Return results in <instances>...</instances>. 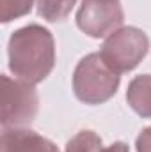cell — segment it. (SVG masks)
Returning a JSON list of instances; mask_svg holds the SVG:
<instances>
[{"mask_svg":"<svg viewBox=\"0 0 151 152\" xmlns=\"http://www.w3.org/2000/svg\"><path fill=\"white\" fill-rule=\"evenodd\" d=\"M9 71L30 85L41 83L53 71L55 41L48 28L38 23L14 30L7 42Z\"/></svg>","mask_w":151,"mask_h":152,"instance_id":"obj_1","label":"cell"},{"mask_svg":"<svg viewBox=\"0 0 151 152\" xmlns=\"http://www.w3.org/2000/svg\"><path fill=\"white\" fill-rule=\"evenodd\" d=\"M121 76L112 71L101 53H89L76 64L73 71V92L84 104H103L112 99L119 88Z\"/></svg>","mask_w":151,"mask_h":152,"instance_id":"obj_2","label":"cell"},{"mask_svg":"<svg viewBox=\"0 0 151 152\" xmlns=\"http://www.w3.org/2000/svg\"><path fill=\"white\" fill-rule=\"evenodd\" d=\"M150 39L137 27H121L101 44V57L107 66L117 75L133 71L148 55Z\"/></svg>","mask_w":151,"mask_h":152,"instance_id":"obj_3","label":"cell"},{"mask_svg":"<svg viewBox=\"0 0 151 152\" xmlns=\"http://www.w3.org/2000/svg\"><path fill=\"white\" fill-rule=\"evenodd\" d=\"M39 96L34 85L2 76V129L27 127L38 115Z\"/></svg>","mask_w":151,"mask_h":152,"instance_id":"obj_4","label":"cell"},{"mask_svg":"<svg viewBox=\"0 0 151 152\" xmlns=\"http://www.w3.org/2000/svg\"><path fill=\"white\" fill-rule=\"evenodd\" d=\"M124 23L121 0H82L76 11L78 28L93 39L109 37Z\"/></svg>","mask_w":151,"mask_h":152,"instance_id":"obj_5","label":"cell"},{"mask_svg":"<svg viewBox=\"0 0 151 152\" xmlns=\"http://www.w3.org/2000/svg\"><path fill=\"white\" fill-rule=\"evenodd\" d=\"M0 152H59L57 145L32 129L11 127L2 129Z\"/></svg>","mask_w":151,"mask_h":152,"instance_id":"obj_6","label":"cell"},{"mask_svg":"<svg viewBox=\"0 0 151 152\" xmlns=\"http://www.w3.org/2000/svg\"><path fill=\"white\" fill-rule=\"evenodd\" d=\"M126 101L137 115L151 118V75H139L128 83Z\"/></svg>","mask_w":151,"mask_h":152,"instance_id":"obj_7","label":"cell"},{"mask_svg":"<svg viewBox=\"0 0 151 152\" xmlns=\"http://www.w3.org/2000/svg\"><path fill=\"white\" fill-rule=\"evenodd\" d=\"M75 4L76 0H36L38 14L50 23L66 20L71 9L75 7Z\"/></svg>","mask_w":151,"mask_h":152,"instance_id":"obj_8","label":"cell"},{"mask_svg":"<svg viewBox=\"0 0 151 152\" xmlns=\"http://www.w3.org/2000/svg\"><path fill=\"white\" fill-rule=\"evenodd\" d=\"M101 151H103L101 138L91 129L78 131L66 143V149H64V152H101Z\"/></svg>","mask_w":151,"mask_h":152,"instance_id":"obj_9","label":"cell"},{"mask_svg":"<svg viewBox=\"0 0 151 152\" xmlns=\"http://www.w3.org/2000/svg\"><path fill=\"white\" fill-rule=\"evenodd\" d=\"M34 0H0V21L9 23L32 11Z\"/></svg>","mask_w":151,"mask_h":152,"instance_id":"obj_10","label":"cell"},{"mask_svg":"<svg viewBox=\"0 0 151 152\" xmlns=\"http://www.w3.org/2000/svg\"><path fill=\"white\" fill-rule=\"evenodd\" d=\"M135 149L137 152H151V126L150 127H144L137 140H135Z\"/></svg>","mask_w":151,"mask_h":152,"instance_id":"obj_11","label":"cell"},{"mask_svg":"<svg viewBox=\"0 0 151 152\" xmlns=\"http://www.w3.org/2000/svg\"><path fill=\"white\" fill-rule=\"evenodd\" d=\"M101 152H130V149H128V145L124 142H114L112 145L105 147Z\"/></svg>","mask_w":151,"mask_h":152,"instance_id":"obj_12","label":"cell"}]
</instances>
